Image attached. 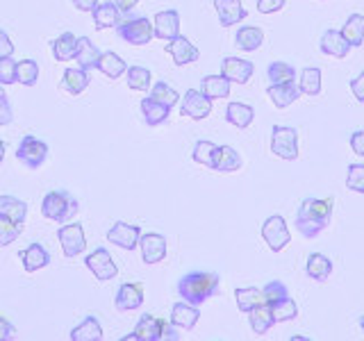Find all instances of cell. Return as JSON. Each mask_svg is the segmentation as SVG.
Instances as JSON below:
<instances>
[{
  "instance_id": "1",
  "label": "cell",
  "mask_w": 364,
  "mask_h": 341,
  "mask_svg": "<svg viewBox=\"0 0 364 341\" xmlns=\"http://www.w3.org/2000/svg\"><path fill=\"white\" fill-rule=\"evenodd\" d=\"M330 219H333V200L305 198L296 212V227L305 239H314L330 225Z\"/></svg>"
},
{
  "instance_id": "2",
  "label": "cell",
  "mask_w": 364,
  "mask_h": 341,
  "mask_svg": "<svg viewBox=\"0 0 364 341\" xmlns=\"http://www.w3.org/2000/svg\"><path fill=\"white\" fill-rule=\"evenodd\" d=\"M219 289H221V278L216 276V273H208V271L187 273V276H182L178 282L180 298H185V303L196 305V307L219 293Z\"/></svg>"
},
{
  "instance_id": "3",
  "label": "cell",
  "mask_w": 364,
  "mask_h": 341,
  "mask_svg": "<svg viewBox=\"0 0 364 341\" xmlns=\"http://www.w3.org/2000/svg\"><path fill=\"white\" fill-rule=\"evenodd\" d=\"M77 212H80V202L64 189L48 191L41 200V214L48 221H55V223L71 221Z\"/></svg>"
},
{
  "instance_id": "4",
  "label": "cell",
  "mask_w": 364,
  "mask_h": 341,
  "mask_svg": "<svg viewBox=\"0 0 364 341\" xmlns=\"http://www.w3.org/2000/svg\"><path fill=\"white\" fill-rule=\"evenodd\" d=\"M271 153L280 159L294 162L299 159V132L287 125H273L271 128Z\"/></svg>"
},
{
  "instance_id": "5",
  "label": "cell",
  "mask_w": 364,
  "mask_h": 341,
  "mask_svg": "<svg viewBox=\"0 0 364 341\" xmlns=\"http://www.w3.org/2000/svg\"><path fill=\"white\" fill-rule=\"evenodd\" d=\"M117 34L123 41H128L132 45H146V43H151V39L155 37L151 21H148L146 16H132V18H125V21L121 18V23L117 26Z\"/></svg>"
},
{
  "instance_id": "6",
  "label": "cell",
  "mask_w": 364,
  "mask_h": 341,
  "mask_svg": "<svg viewBox=\"0 0 364 341\" xmlns=\"http://www.w3.org/2000/svg\"><path fill=\"white\" fill-rule=\"evenodd\" d=\"M16 157H18V162L23 166H28V168H39L46 159H48V144L37 139V136H23L18 148H16Z\"/></svg>"
},
{
  "instance_id": "7",
  "label": "cell",
  "mask_w": 364,
  "mask_h": 341,
  "mask_svg": "<svg viewBox=\"0 0 364 341\" xmlns=\"http://www.w3.org/2000/svg\"><path fill=\"white\" fill-rule=\"evenodd\" d=\"M262 239H264L273 253H280V250L289 246L291 234H289V227L284 223L282 216H278V214L269 216V219L262 223Z\"/></svg>"
},
{
  "instance_id": "8",
  "label": "cell",
  "mask_w": 364,
  "mask_h": 341,
  "mask_svg": "<svg viewBox=\"0 0 364 341\" xmlns=\"http://www.w3.org/2000/svg\"><path fill=\"white\" fill-rule=\"evenodd\" d=\"M85 264H87V269L96 276V280H100V282L114 280V278L119 276V266H117V261L112 259V255H109V250H107V248H96L94 253L87 255Z\"/></svg>"
},
{
  "instance_id": "9",
  "label": "cell",
  "mask_w": 364,
  "mask_h": 341,
  "mask_svg": "<svg viewBox=\"0 0 364 341\" xmlns=\"http://www.w3.org/2000/svg\"><path fill=\"white\" fill-rule=\"evenodd\" d=\"M180 114L193 121H203L212 114V98H208L198 89H189L180 102Z\"/></svg>"
},
{
  "instance_id": "10",
  "label": "cell",
  "mask_w": 364,
  "mask_h": 341,
  "mask_svg": "<svg viewBox=\"0 0 364 341\" xmlns=\"http://www.w3.org/2000/svg\"><path fill=\"white\" fill-rule=\"evenodd\" d=\"M57 239H60L62 250H64L66 257H77L87 248L85 230H82V225H80V223L62 225L60 230H57Z\"/></svg>"
},
{
  "instance_id": "11",
  "label": "cell",
  "mask_w": 364,
  "mask_h": 341,
  "mask_svg": "<svg viewBox=\"0 0 364 341\" xmlns=\"http://www.w3.org/2000/svg\"><path fill=\"white\" fill-rule=\"evenodd\" d=\"M139 239H141V227L139 225H130V223L117 221L107 230V242L123 248V250H134L136 246H139Z\"/></svg>"
},
{
  "instance_id": "12",
  "label": "cell",
  "mask_w": 364,
  "mask_h": 341,
  "mask_svg": "<svg viewBox=\"0 0 364 341\" xmlns=\"http://www.w3.org/2000/svg\"><path fill=\"white\" fill-rule=\"evenodd\" d=\"M119 312H132L144 305V284L141 282H125L119 287L117 298H114Z\"/></svg>"
},
{
  "instance_id": "13",
  "label": "cell",
  "mask_w": 364,
  "mask_h": 341,
  "mask_svg": "<svg viewBox=\"0 0 364 341\" xmlns=\"http://www.w3.org/2000/svg\"><path fill=\"white\" fill-rule=\"evenodd\" d=\"M253 73H255V64L242 60V57H225L221 62V75H225L230 82L246 85L253 77Z\"/></svg>"
},
{
  "instance_id": "14",
  "label": "cell",
  "mask_w": 364,
  "mask_h": 341,
  "mask_svg": "<svg viewBox=\"0 0 364 341\" xmlns=\"http://www.w3.org/2000/svg\"><path fill=\"white\" fill-rule=\"evenodd\" d=\"M153 32H155L157 39H164V41L176 39L180 34V14L176 9L157 11L155 18H153Z\"/></svg>"
},
{
  "instance_id": "15",
  "label": "cell",
  "mask_w": 364,
  "mask_h": 341,
  "mask_svg": "<svg viewBox=\"0 0 364 341\" xmlns=\"http://www.w3.org/2000/svg\"><path fill=\"white\" fill-rule=\"evenodd\" d=\"M166 53L173 57V62L176 66H185V64H193V62H198V48L193 45L187 37H182V34H178L176 39H171L166 43Z\"/></svg>"
},
{
  "instance_id": "16",
  "label": "cell",
  "mask_w": 364,
  "mask_h": 341,
  "mask_svg": "<svg viewBox=\"0 0 364 341\" xmlns=\"http://www.w3.org/2000/svg\"><path fill=\"white\" fill-rule=\"evenodd\" d=\"M139 248H141V257L146 264H159V261L166 257V239L157 232L141 234Z\"/></svg>"
},
{
  "instance_id": "17",
  "label": "cell",
  "mask_w": 364,
  "mask_h": 341,
  "mask_svg": "<svg viewBox=\"0 0 364 341\" xmlns=\"http://www.w3.org/2000/svg\"><path fill=\"white\" fill-rule=\"evenodd\" d=\"M214 9L219 14V21L223 28H230L242 23L246 18V7L242 5V0H214Z\"/></svg>"
},
{
  "instance_id": "18",
  "label": "cell",
  "mask_w": 364,
  "mask_h": 341,
  "mask_svg": "<svg viewBox=\"0 0 364 341\" xmlns=\"http://www.w3.org/2000/svg\"><path fill=\"white\" fill-rule=\"evenodd\" d=\"M162 328H164V321L157 316H151V314H144L139 318V323L132 330V335H128L125 339H139V341H159L162 339Z\"/></svg>"
},
{
  "instance_id": "19",
  "label": "cell",
  "mask_w": 364,
  "mask_h": 341,
  "mask_svg": "<svg viewBox=\"0 0 364 341\" xmlns=\"http://www.w3.org/2000/svg\"><path fill=\"white\" fill-rule=\"evenodd\" d=\"M18 257L23 261V269H26L28 273H37V271H41L50 264V253L37 242L30 244L26 250H21Z\"/></svg>"
},
{
  "instance_id": "20",
  "label": "cell",
  "mask_w": 364,
  "mask_h": 341,
  "mask_svg": "<svg viewBox=\"0 0 364 341\" xmlns=\"http://www.w3.org/2000/svg\"><path fill=\"white\" fill-rule=\"evenodd\" d=\"M318 45H321V53H326L330 57H339V60H344V57L350 53V43L344 39L341 30H326L321 34Z\"/></svg>"
},
{
  "instance_id": "21",
  "label": "cell",
  "mask_w": 364,
  "mask_h": 341,
  "mask_svg": "<svg viewBox=\"0 0 364 341\" xmlns=\"http://www.w3.org/2000/svg\"><path fill=\"white\" fill-rule=\"evenodd\" d=\"M267 96L271 98V102H273V105H276L278 109H284V107H289V105H294L296 100H299L301 89L296 87L294 82L271 85V87L267 89Z\"/></svg>"
},
{
  "instance_id": "22",
  "label": "cell",
  "mask_w": 364,
  "mask_h": 341,
  "mask_svg": "<svg viewBox=\"0 0 364 341\" xmlns=\"http://www.w3.org/2000/svg\"><path fill=\"white\" fill-rule=\"evenodd\" d=\"M242 155H239L232 146H219L216 148V157L212 170H219V173H235V170L242 168Z\"/></svg>"
},
{
  "instance_id": "23",
  "label": "cell",
  "mask_w": 364,
  "mask_h": 341,
  "mask_svg": "<svg viewBox=\"0 0 364 341\" xmlns=\"http://www.w3.org/2000/svg\"><path fill=\"white\" fill-rule=\"evenodd\" d=\"M198 318H200V312H198L196 305L176 303L173 310H171V323H173L176 328H182V330H191L198 323Z\"/></svg>"
},
{
  "instance_id": "24",
  "label": "cell",
  "mask_w": 364,
  "mask_h": 341,
  "mask_svg": "<svg viewBox=\"0 0 364 341\" xmlns=\"http://www.w3.org/2000/svg\"><path fill=\"white\" fill-rule=\"evenodd\" d=\"M248 321L255 335H267L269 330L276 325V318H273V312L267 303L255 305L253 310H248Z\"/></svg>"
},
{
  "instance_id": "25",
  "label": "cell",
  "mask_w": 364,
  "mask_h": 341,
  "mask_svg": "<svg viewBox=\"0 0 364 341\" xmlns=\"http://www.w3.org/2000/svg\"><path fill=\"white\" fill-rule=\"evenodd\" d=\"M91 16H94V26L98 30L117 28L121 23V9L117 7V3H100V5L94 7Z\"/></svg>"
},
{
  "instance_id": "26",
  "label": "cell",
  "mask_w": 364,
  "mask_h": 341,
  "mask_svg": "<svg viewBox=\"0 0 364 341\" xmlns=\"http://www.w3.org/2000/svg\"><path fill=\"white\" fill-rule=\"evenodd\" d=\"M89 87V73L87 68L82 66H73V68H66L64 75H62V89L68 91L71 96L82 94V91Z\"/></svg>"
},
{
  "instance_id": "27",
  "label": "cell",
  "mask_w": 364,
  "mask_h": 341,
  "mask_svg": "<svg viewBox=\"0 0 364 341\" xmlns=\"http://www.w3.org/2000/svg\"><path fill=\"white\" fill-rule=\"evenodd\" d=\"M141 114H144V121L146 125H151V128H155V125H164L171 117V107L162 105V102L153 100L151 96L141 100Z\"/></svg>"
},
{
  "instance_id": "28",
  "label": "cell",
  "mask_w": 364,
  "mask_h": 341,
  "mask_svg": "<svg viewBox=\"0 0 364 341\" xmlns=\"http://www.w3.org/2000/svg\"><path fill=\"white\" fill-rule=\"evenodd\" d=\"M200 91L212 100L228 98L230 96V80L225 75H208L200 80Z\"/></svg>"
},
{
  "instance_id": "29",
  "label": "cell",
  "mask_w": 364,
  "mask_h": 341,
  "mask_svg": "<svg viewBox=\"0 0 364 341\" xmlns=\"http://www.w3.org/2000/svg\"><path fill=\"white\" fill-rule=\"evenodd\" d=\"M235 43H237V48H242L244 53H253L264 43V30L255 28V26H246L237 32Z\"/></svg>"
},
{
  "instance_id": "30",
  "label": "cell",
  "mask_w": 364,
  "mask_h": 341,
  "mask_svg": "<svg viewBox=\"0 0 364 341\" xmlns=\"http://www.w3.org/2000/svg\"><path fill=\"white\" fill-rule=\"evenodd\" d=\"M96 68H98L100 73H105L107 77L117 80V77H121L125 71H128V64H125L117 53L107 50V53H100L98 62H96Z\"/></svg>"
},
{
  "instance_id": "31",
  "label": "cell",
  "mask_w": 364,
  "mask_h": 341,
  "mask_svg": "<svg viewBox=\"0 0 364 341\" xmlns=\"http://www.w3.org/2000/svg\"><path fill=\"white\" fill-rule=\"evenodd\" d=\"M305 273L316 282H326L330 278V273H333V261L321 253H312L310 257H307Z\"/></svg>"
},
{
  "instance_id": "32",
  "label": "cell",
  "mask_w": 364,
  "mask_h": 341,
  "mask_svg": "<svg viewBox=\"0 0 364 341\" xmlns=\"http://www.w3.org/2000/svg\"><path fill=\"white\" fill-rule=\"evenodd\" d=\"M255 119V109L244 102H230L225 109V121L235 125V128H248Z\"/></svg>"
},
{
  "instance_id": "33",
  "label": "cell",
  "mask_w": 364,
  "mask_h": 341,
  "mask_svg": "<svg viewBox=\"0 0 364 341\" xmlns=\"http://www.w3.org/2000/svg\"><path fill=\"white\" fill-rule=\"evenodd\" d=\"M100 57V50L96 48V43H91L89 37H77V48H75V62L82 68H96V62Z\"/></svg>"
},
{
  "instance_id": "34",
  "label": "cell",
  "mask_w": 364,
  "mask_h": 341,
  "mask_svg": "<svg viewBox=\"0 0 364 341\" xmlns=\"http://www.w3.org/2000/svg\"><path fill=\"white\" fill-rule=\"evenodd\" d=\"M71 341H100L102 339V328L96 316H87L82 323L71 330Z\"/></svg>"
},
{
  "instance_id": "35",
  "label": "cell",
  "mask_w": 364,
  "mask_h": 341,
  "mask_svg": "<svg viewBox=\"0 0 364 341\" xmlns=\"http://www.w3.org/2000/svg\"><path fill=\"white\" fill-rule=\"evenodd\" d=\"M53 57L57 62H68V60H75V48H77V39L75 34L71 32H64L60 34L53 43Z\"/></svg>"
},
{
  "instance_id": "36",
  "label": "cell",
  "mask_w": 364,
  "mask_h": 341,
  "mask_svg": "<svg viewBox=\"0 0 364 341\" xmlns=\"http://www.w3.org/2000/svg\"><path fill=\"white\" fill-rule=\"evenodd\" d=\"M0 214L7 216L14 223H26L28 219V202L14 196H0Z\"/></svg>"
},
{
  "instance_id": "37",
  "label": "cell",
  "mask_w": 364,
  "mask_h": 341,
  "mask_svg": "<svg viewBox=\"0 0 364 341\" xmlns=\"http://www.w3.org/2000/svg\"><path fill=\"white\" fill-rule=\"evenodd\" d=\"M341 34L344 39L350 43V48H360L364 43V16L362 14H350L341 28Z\"/></svg>"
},
{
  "instance_id": "38",
  "label": "cell",
  "mask_w": 364,
  "mask_h": 341,
  "mask_svg": "<svg viewBox=\"0 0 364 341\" xmlns=\"http://www.w3.org/2000/svg\"><path fill=\"white\" fill-rule=\"evenodd\" d=\"M299 89L305 96H318L321 94V68L316 66H307L303 68L301 80H299Z\"/></svg>"
},
{
  "instance_id": "39",
  "label": "cell",
  "mask_w": 364,
  "mask_h": 341,
  "mask_svg": "<svg viewBox=\"0 0 364 341\" xmlns=\"http://www.w3.org/2000/svg\"><path fill=\"white\" fill-rule=\"evenodd\" d=\"M269 307H271V312H273V318H276V323L291 321V318L299 316V305H296L294 298H289V296H282V298L273 301Z\"/></svg>"
},
{
  "instance_id": "40",
  "label": "cell",
  "mask_w": 364,
  "mask_h": 341,
  "mask_svg": "<svg viewBox=\"0 0 364 341\" xmlns=\"http://www.w3.org/2000/svg\"><path fill=\"white\" fill-rule=\"evenodd\" d=\"M235 298H237L239 312H244V314H248V310H253L255 305H262V303H264V296H262V289H257V287L235 289Z\"/></svg>"
},
{
  "instance_id": "41",
  "label": "cell",
  "mask_w": 364,
  "mask_h": 341,
  "mask_svg": "<svg viewBox=\"0 0 364 341\" xmlns=\"http://www.w3.org/2000/svg\"><path fill=\"white\" fill-rule=\"evenodd\" d=\"M267 77L271 85H282V82H294L296 80V71L294 66L287 62H271L267 68Z\"/></svg>"
},
{
  "instance_id": "42",
  "label": "cell",
  "mask_w": 364,
  "mask_h": 341,
  "mask_svg": "<svg viewBox=\"0 0 364 341\" xmlns=\"http://www.w3.org/2000/svg\"><path fill=\"white\" fill-rule=\"evenodd\" d=\"M39 80V64L34 60H23L16 62V82L26 85V87H34Z\"/></svg>"
},
{
  "instance_id": "43",
  "label": "cell",
  "mask_w": 364,
  "mask_h": 341,
  "mask_svg": "<svg viewBox=\"0 0 364 341\" xmlns=\"http://www.w3.org/2000/svg\"><path fill=\"white\" fill-rule=\"evenodd\" d=\"M128 87L132 91H146V89H151V82H153V75L148 68L144 66H130L128 71Z\"/></svg>"
},
{
  "instance_id": "44",
  "label": "cell",
  "mask_w": 364,
  "mask_h": 341,
  "mask_svg": "<svg viewBox=\"0 0 364 341\" xmlns=\"http://www.w3.org/2000/svg\"><path fill=\"white\" fill-rule=\"evenodd\" d=\"M216 148H219V146L212 144V141H208V139L196 141V146H193V153H191L193 162H196V164H203V166H208V168H212L214 157H216Z\"/></svg>"
},
{
  "instance_id": "45",
  "label": "cell",
  "mask_w": 364,
  "mask_h": 341,
  "mask_svg": "<svg viewBox=\"0 0 364 341\" xmlns=\"http://www.w3.org/2000/svg\"><path fill=\"white\" fill-rule=\"evenodd\" d=\"M151 98L157 100V102H162V105H166V107H173L176 102L180 100L178 91L173 87H168L166 82H155L153 89H151Z\"/></svg>"
},
{
  "instance_id": "46",
  "label": "cell",
  "mask_w": 364,
  "mask_h": 341,
  "mask_svg": "<svg viewBox=\"0 0 364 341\" xmlns=\"http://www.w3.org/2000/svg\"><path fill=\"white\" fill-rule=\"evenodd\" d=\"M21 232H23V223H14L7 216L0 214V246H9L11 242H16Z\"/></svg>"
},
{
  "instance_id": "47",
  "label": "cell",
  "mask_w": 364,
  "mask_h": 341,
  "mask_svg": "<svg viewBox=\"0 0 364 341\" xmlns=\"http://www.w3.org/2000/svg\"><path fill=\"white\" fill-rule=\"evenodd\" d=\"M346 189L364 193V164H350L346 175Z\"/></svg>"
},
{
  "instance_id": "48",
  "label": "cell",
  "mask_w": 364,
  "mask_h": 341,
  "mask_svg": "<svg viewBox=\"0 0 364 341\" xmlns=\"http://www.w3.org/2000/svg\"><path fill=\"white\" fill-rule=\"evenodd\" d=\"M262 296H264V303L271 305L273 301H278L282 298V296H289V289L284 287V284L280 280H271L264 289H262Z\"/></svg>"
},
{
  "instance_id": "49",
  "label": "cell",
  "mask_w": 364,
  "mask_h": 341,
  "mask_svg": "<svg viewBox=\"0 0 364 341\" xmlns=\"http://www.w3.org/2000/svg\"><path fill=\"white\" fill-rule=\"evenodd\" d=\"M14 82H16V62L11 57H5V60H0V85L7 87Z\"/></svg>"
},
{
  "instance_id": "50",
  "label": "cell",
  "mask_w": 364,
  "mask_h": 341,
  "mask_svg": "<svg viewBox=\"0 0 364 341\" xmlns=\"http://www.w3.org/2000/svg\"><path fill=\"white\" fill-rule=\"evenodd\" d=\"M284 7V0H257V9L262 14H276Z\"/></svg>"
},
{
  "instance_id": "51",
  "label": "cell",
  "mask_w": 364,
  "mask_h": 341,
  "mask_svg": "<svg viewBox=\"0 0 364 341\" xmlns=\"http://www.w3.org/2000/svg\"><path fill=\"white\" fill-rule=\"evenodd\" d=\"M14 121V112H11V105L7 96H0V125H9Z\"/></svg>"
},
{
  "instance_id": "52",
  "label": "cell",
  "mask_w": 364,
  "mask_h": 341,
  "mask_svg": "<svg viewBox=\"0 0 364 341\" xmlns=\"http://www.w3.org/2000/svg\"><path fill=\"white\" fill-rule=\"evenodd\" d=\"M14 55V43H11L9 34L5 30H0V60H5V57H11Z\"/></svg>"
},
{
  "instance_id": "53",
  "label": "cell",
  "mask_w": 364,
  "mask_h": 341,
  "mask_svg": "<svg viewBox=\"0 0 364 341\" xmlns=\"http://www.w3.org/2000/svg\"><path fill=\"white\" fill-rule=\"evenodd\" d=\"M350 91H353V96L358 98V102H364V71L358 77L350 80Z\"/></svg>"
},
{
  "instance_id": "54",
  "label": "cell",
  "mask_w": 364,
  "mask_h": 341,
  "mask_svg": "<svg viewBox=\"0 0 364 341\" xmlns=\"http://www.w3.org/2000/svg\"><path fill=\"white\" fill-rule=\"evenodd\" d=\"M350 148L355 155L364 157V130H358V132L350 134Z\"/></svg>"
},
{
  "instance_id": "55",
  "label": "cell",
  "mask_w": 364,
  "mask_h": 341,
  "mask_svg": "<svg viewBox=\"0 0 364 341\" xmlns=\"http://www.w3.org/2000/svg\"><path fill=\"white\" fill-rule=\"evenodd\" d=\"M14 337V325H11L5 316H0V341H7Z\"/></svg>"
},
{
  "instance_id": "56",
  "label": "cell",
  "mask_w": 364,
  "mask_h": 341,
  "mask_svg": "<svg viewBox=\"0 0 364 341\" xmlns=\"http://www.w3.org/2000/svg\"><path fill=\"white\" fill-rule=\"evenodd\" d=\"M73 5L80 11H94V7L98 5V0H73Z\"/></svg>"
},
{
  "instance_id": "57",
  "label": "cell",
  "mask_w": 364,
  "mask_h": 341,
  "mask_svg": "<svg viewBox=\"0 0 364 341\" xmlns=\"http://www.w3.org/2000/svg\"><path fill=\"white\" fill-rule=\"evenodd\" d=\"M114 3H117V7H119L121 11H132L136 5L141 3V0H114Z\"/></svg>"
},
{
  "instance_id": "58",
  "label": "cell",
  "mask_w": 364,
  "mask_h": 341,
  "mask_svg": "<svg viewBox=\"0 0 364 341\" xmlns=\"http://www.w3.org/2000/svg\"><path fill=\"white\" fill-rule=\"evenodd\" d=\"M3 159H5V144L0 141V162H3Z\"/></svg>"
},
{
  "instance_id": "59",
  "label": "cell",
  "mask_w": 364,
  "mask_h": 341,
  "mask_svg": "<svg viewBox=\"0 0 364 341\" xmlns=\"http://www.w3.org/2000/svg\"><path fill=\"white\" fill-rule=\"evenodd\" d=\"M360 328H362V330H364V316H362V318H360Z\"/></svg>"
},
{
  "instance_id": "60",
  "label": "cell",
  "mask_w": 364,
  "mask_h": 341,
  "mask_svg": "<svg viewBox=\"0 0 364 341\" xmlns=\"http://www.w3.org/2000/svg\"><path fill=\"white\" fill-rule=\"evenodd\" d=\"M0 96H5V91H3V85H0Z\"/></svg>"
}]
</instances>
